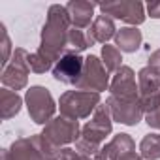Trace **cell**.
Here are the masks:
<instances>
[{
    "instance_id": "cell-1",
    "label": "cell",
    "mask_w": 160,
    "mask_h": 160,
    "mask_svg": "<svg viewBox=\"0 0 160 160\" xmlns=\"http://www.w3.org/2000/svg\"><path fill=\"white\" fill-rule=\"evenodd\" d=\"M70 28H72V21H70L66 6H60V4L49 6L45 25L42 27L38 53L42 57H45L53 66L57 64V60L62 55H66Z\"/></svg>"
},
{
    "instance_id": "cell-2",
    "label": "cell",
    "mask_w": 160,
    "mask_h": 160,
    "mask_svg": "<svg viewBox=\"0 0 160 160\" xmlns=\"http://www.w3.org/2000/svg\"><path fill=\"white\" fill-rule=\"evenodd\" d=\"M12 160H57L60 149L43 139L42 134H34L28 138H19L10 145Z\"/></svg>"
},
{
    "instance_id": "cell-3",
    "label": "cell",
    "mask_w": 160,
    "mask_h": 160,
    "mask_svg": "<svg viewBox=\"0 0 160 160\" xmlns=\"http://www.w3.org/2000/svg\"><path fill=\"white\" fill-rule=\"evenodd\" d=\"M100 104H102V98L98 92L66 91L58 100V109H60V115L68 119L81 121V119L91 117Z\"/></svg>"
},
{
    "instance_id": "cell-4",
    "label": "cell",
    "mask_w": 160,
    "mask_h": 160,
    "mask_svg": "<svg viewBox=\"0 0 160 160\" xmlns=\"http://www.w3.org/2000/svg\"><path fill=\"white\" fill-rule=\"evenodd\" d=\"M30 53L23 47H17L12 55V60L8 62V66L2 70V85L4 89H10V91H23L27 85H28V73L32 72L30 70Z\"/></svg>"
},
{
    "instance_id": "cell-5",
    "label": "cell",
    "mask_w": 160,
    "mask_h": 160,
    "mask_svg": "<svg viewBox=\"0 0 160 160\" xmlns=\"http://www.w3.org/2000/svg\"><path fill=\"white\" fill-rule=\"evenodd\" d=\"M111 79H109V72L106 70L102 58H98L96 55H89L85 57V66H83V73L79 77V81L75 85L77 91H87V92H104L109 91Z\"/></svg>"
},
{
    "instance_id": "cell-6",
    "label": "cell",
    "mask_w": 160,
    "mask_h": 160,
    "mask_svg": "<svg viewBox=\"0 0 160 160\" xmlns=\"http://www.w3.org/2000/svg\"><path fill=\"white\" fill-rule=\"evenodd\" d=\"M25 104H27V109H28V115L30 119L36 122V124H47L55 111H57V104H55V98L51 96L49 89L42 87V85H34L27 91L25 94Z\"/></svg>"
},
{
    "instance_id": "cell-7",
    "label": "cell",
    "mask_w": 160,
    "mask_h": 160,
    "mask_svg": "<svg viewBox=\"0 0 160 160\" xmlns=\"http://www.w3.org/2000/svg\"><path fill=\"white\" fill-rule=\"evenodd\" d=\"M42 136H43L45 141H49L57 149H62V147H66L70 143H75L79 139V136H81V126H79V121L58 115V117H53L43 126Z\"/></svg>"
},
{
    "instance_id": "cell-8",
    "label": "cell",
    "mask_w": 160,
    "mask_h": 160,
    "mask_svg": "<svg viewBox=\"0 0 160 160\" xmlns=\"http://www.w3.org/2000/svg\"><path fill=\"white\" fill-rule=\"evenodd\" d=\"M113 130V117H111V109L108 104H100L96 108V111L92 113L91 121L87 124L81 126V139L102 147L104 139L111 134Z\"/></svg>"
},
{
    "instance_id": "cell-9",
    "label": "cell",
    "mask_w": 160,
    "mask_h": 160,
    "mask_svg": "<svg viewBox=\"0 0 160 160\" xmlns=\"http://www.w3.org/2000/svg\"><path fill=\"white\" fill-rule=\"evenodd\" d=\"M100 12L104 15H109L111 19L124 21L130 27H138L145 23V6L138 0H121V2H104L98 4Z\"/></svg>"
},
{
    "instance_id": "cell-10",
    "label": "cell",
    "mask_w": 160,
    "mask_h": 160,
    "mask_svg": "<svg viewBox=\"0 0 160 160\" xmlns=\"http://www.w3.org/2000/svg\"><path fill=\"white\" fill-rule=\"evenodd\" d=\"M106 104L111 109V117L115 122L126 124V126H136L143 117V109H141V102L139 100H122L117 96H108Z\"/></svg>"
},
{
    "instance_id": "cell-11",
    "label": "cell",
    "mask_w": 160,
    "mask_h": 160,
    "mask_svg": "<svg viewBox=\"0 0 160 160\" xmlns=\"http://www.w3.org/2000/svg\"><path fill=\"white\" fill-rule=\"evenodd\" d=\"M83 66H85V58L81 55H75V53H66L62 55L57 64L53 66V77L55 81H60L64 85H77L79 77L83 73Z\"/></svg>"
},
{
    "instance_id": "cell-12",
    "label": "cell",
    "mask_w": 160,
    "mask_h": 160,
    "mask_svg": "<svg viewBox=\"0 0 160 160\" xmlns=\"http://www.w3.org/2000/svg\"><path fill=\"white\" fill-rule=\"evenodd\" d=\"M109 94L122 100H139V87L136 83V73L130 66H121L109 85Z\"/></svg>"
},
{
    "instance_id": "cell-13",
    "label": "cell",
    "mask_w": 160,
    "mask_h": 160,
    "mask_svg": "<svg viewBox=\"0 0 160 160\" xmlns=\"http://www.w3.org/2000/svg\"><path fill=\"white\" fill-rule=\"evenodd\" d=\"M96 6L98 4L87 2V0H72V2H68L66 4V10H68L72 27L73 28H79V30H89L91 25L94 23L92 21V15H94Z\"/></svg>"
},
{
    "instance_id": "cell-14",
    "label": "cell",
    "mask_w": 160,
    "mask_h": 160,
    "mask_svg": "<svg viewBox=\"0 0 160 160\" xmlns=\"http://www.w3.org/2000/svg\"><path fill=\"white\" fill-rule=\"evenodd\" d=\"M132 151H136V143H134L132 136L130 134H117L111 141L102 145L100 152L94 158L96 160H117L124 152H132Z\"/></svg>"
},
{
    "instance_id": "cell-15",
    "label": "cell",
    "mask_w": 160,
    "mask_h": 160,
    "mask_svg": "<svg viewBox=\"0 0 160 160\" xmlns=\"http://www.w3.org/2000/svg\"><path fill=\"white\" fill-rule=\"evenodd\" d=\"M141 30H138L136 27H122L115 34V47L121 53H136L141 45Z\"/></svg>"
},
{
    "instance_id": "cell-16",
    "label": "cell",
    "mask_w": 160,
    "mask_h": 160,
    "mask_svg": "<svg viewBox=\"0 0 160 160\" xmlns=\"http://www.w3.org/2000/svg\"><path fill=\"white\" fill-rule=\"evenodd\" d=\"M89 32L92 34V38L96 40V43H108V40L115 38L117 28H115V21L109 15H98L94 19V23L91 25Z\"/></svg>"
},
{
    "instance_id": "cell-17",
    "label": "cell",
    "mask_w": 160,
    "mask_h": 160,
    "mask_svg": "<svg viewBox=\"0 0 160 160\" xmlns=\"http://www.w3.org/2000/svg\"><path fill=\"white\" fill-rule=\"evenodd\" d=\"M21 106H23V98L15 91H10V89L0 91V117L4 121L13 119L21 111Z\"/></svg>"
},
{
    "instance_id": "cell-18",
    "label": "cell",
    "mask_w": 160,
    "mask_h": 160,
    "mask_svg": "<svg viewBox=\"0 0 160 160\" xmlns=\"http://www.w3.org/2000/svg\"><path fill=\"white\" fill-rule=\"evenodd\" d=\"M141 109L145 113V122L154 128L160 130V91L151 94V96H141Z\"/></svg>"
},
{
    "instance_id": "cell-19",
    "label": "cell",
    "mask_w": 160,
    "mask_h": 160,
    "mask_svg": "<svg viewBox=\"0 0 160 160\" xmlns=\"http://www.w3.org/2000/svg\"><path fill=\"white\" fill-rule=\"evenodd\" d=\"M138 87H139V98L158 92L160 91V75L149 66L141 68L138 72Z\"/></svg>"
},
{
    "instance_id": "cell-20",
    "label": "cell",
    "mask_w": 160,
    "mask_h": 160,
    "mask_svg": "<svg viewBox=\"0 0 160 160\" xmlns=\"http://www.w3.org/2000/svg\"><path fill=\"white\" fill-rule=\"evenodd\" d=\"M139 154L145 160H158L160 158V134L151 132L143 136V139L139 141Z\"/></svg>"
},
{
    "instance_id": "cell-21",
    "label": "cell",
    "mask_w": 160,
    "mask_h": 160,
    "mask_svg": "<svg viewBox=\"0 0 160 160\" xmlns=\"http://www.w3.org/2000/svg\"><path fill=\"white\" fill-rule=\"evenodd\" d=\"M91 43H89V38H87V30H79V28H70V34H68V49L66 53H75L79 55L81 51L89 49Z\"/></svg>"
},
{
    "instance_id": "cell-22",
    "label": "cell",
    "mask_w": 160,
    "mask_h": 160,
    "mask_svg": "<svg viewBox=\"0 0 160 160\" xmlns=\"http://www.w3.org/2000/svg\"><path fill=\"white\" fill-rule=\"evenodd\" d=\"M102 62L106 66L108 72H117L121 66H122V53L115 47V45H104L102 47Z\"/></svg>"
},
{
    "instance_id": "cell-23",
    "label": "cell",
    "mask_w": 160,
    "mask_h": 160,
    "mask_svg": "<svg viewBox=\"0 0 160 160\" xmlns=\"http://www.w3.org/2000/svg\"><path fill=\"white\" fill-rule=\"evenodd\" d=\"M0 32H2V60H0V66H2V70L8 66V62L12 60V55H13V47H12V40H10V34L6 30L4 25H0Z\"/></svg>"
},
{
    "instance_id": "cell-24",
    "label": "cell",
    "mask_w": 160,
    "mask_h": 160,
    "mask_svg": "<svg viewBox=\"0 0 160 160\" xmlns=\"http://www.w3.org/2000/svg\"><path fill=\"white\" fill-rule=\"evenodd\" d=\"M28 62H30V70H32L34 73H45V72L53 70V64H51L45 57H42L38 51H36V53H30Z\"/></svg>"
},
{
    "instance_id": "cell-25",
    "label": "cell",
    "mask_w": 160,
    "mask_h": 160,
    "mask_svg": "<svg viewBox=\"0 0 160 160\" xmlns=\"http://www.w3.org/2000/svg\"><path fill=\"white\" fill-rule=\"evenodd\" d=\"M87 158H89V156L77 152V151L72 149V147H62V149H60V154H58V160H87Z\"/></svg>"
},
{
    "instance_id": "cell-26",
    "label": "cell",
    "mask_w": 160,
    "mask_h": 160,
    "mask_svg": "<svg viewBox=\"0 0 160 160\" xmlns=\"http://www.w3.org/2000/svg\"><path fill=\"white\" fill-rule=\"evenodd\" d=\"M147 66L152 68V70L160 75V49H156V51H152V53L149 55V62H147Z\"/></svg>"
},
{
    "instance_id": "cell-27",
    "label": "cell",
    "mask_w": 160,
    "mask_h": 160,
    "mask_svg": "<svg viewBox=\"0 0 160 160\" xmlns=\"http://www.w3.org/2000/svg\"><path fill=\"white\" fill-rule=\"evenodd\" d=\"M147 13L152 19H160V2H149L147 4Z\"/></svg>"
},
{
    "instance_id": "cell-28",
    "label": "cell",
    "mask_w": 160,
    "mask_h": 160,
    "mask_svg": "<svg viewBox=\"0 0 160 160\" xmlns=\"http://www.w3.org/2000/svg\"><path fill=\"white\" fill-rule=\"evenodd\" d=\"M117 160H143V156L141 154H138L136 151H132V152H124L122 156H119Z\"/></svg>"
},
{
    "instance_id": "cell-29",
    "label": "cell",
    "mask_w": 160,
    "mask_h": 160,
    "mask_svg": "<svg viewBox=\"0 0 160 160\" xmlns=\"http://www.w3.org/2000/svg\"><path fill=\"white\" fill-rule=\"evenodd\" d=\"M0 158H2V160H12L10 151H8V149H2V152H0Z\"/></svg>"
},
{
    "instance_id": "cell-30",
    "label": "cell",
    "mask_w": 160,
    "mask_h": 160,
    "mask_svg": "<svg viewBox=\"0 0 160 160\" xmlns=\"http://www.w3.org/2000/svg\"><path fill=\"white\" fill-rule=\"evenodd\" d=\"M87 160H96V158H87Z\"/></svg>"
},
{
    "instance_id": "cell-31",
    "label": "cell",
    "mask_w": 160,
    "mask_h": 160,
    "mask_svg": "<svg viewBox=\"0 0 160 160\" xmlns=\"http://www.w3.org/2000/svg\"><path fill=\"white\" fill-rule=\"evenodd\" d=\"M57 160H58V158H57Z\"/></svg>"
}]
</instances>
